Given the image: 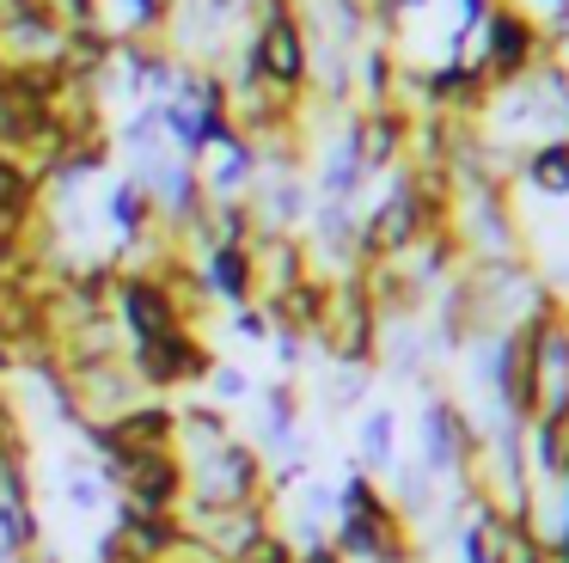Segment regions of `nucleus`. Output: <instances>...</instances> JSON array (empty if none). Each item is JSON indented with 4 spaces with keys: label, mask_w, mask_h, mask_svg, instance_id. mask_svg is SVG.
<instances>
[{
    "label": "nucleus",
    "mask_w": 569,
    "mask_h": 563,
    "mask_svg": "<svg viewBox=\"0 0 569 563\" xmlns=\"http://www.w3.org/2000/svg\"><path fill=\"white\" fill-rule=\"evenodd\" d=\"M50 7V0H0V37L13 31V24H26V19H38V12Z\"/></svg>",
    "instance_id": "28"
},
{
    "label": "nucleus",
    "mask_w": 569,
    "mask_h": 563,
    "mask_svg": "<svg viewBox=\"0 0 569 563\" xmlns=\"http://www.w3.org/2000/svg\"><path fill=\"white\" fill-rule=\"evenodd\" d=\"M99 477H104V490H111V502H129V508H141V514H178L190 496V465L178 460V447L99 460Z\"/></svg>",
    "instance_id": "5"
},
{
    "label": "nucleus",
    "mask_w": 569,
    "mask_h": 563,
    "mask_svg": "<svg viewBox=\"0 0 569 563\" xmlns=\"http://www.w3.org/2000/svg\"><path fill=\"white\" fill-rule=\"evenodd\" d=\"M361 184H368V171H361L356 154H349L343 129L325 135L319 141V171H312V196H319V203H356Z\"/></svg>",
    "instance_id": "18"
},
{
    "label": "nucleus",
    "mask_w": 569,
    "mask_h": 563,
    "mask_svg": "<svg viewBox=\"0 0 569 563\" xmlns=\"http://www.w3.org/2000/svg\"><path fill=\"white\" fill-rule=\"evenodd\" d=\"M246 56L276 92H295L307 98L312 92V31H307V12H282L270 24H251L246 37Z\"/></svg>",
    "instance_id": "7"
},
{
    "label": "nucleus",
    "mask_w": 569,
    "mask_h": 563,
    "mask_svg": "<svg viewBox=\"0 0 569 563\" xmlns=\"http://www.w3.org/2000/svg\"><path fill=\"white\" fill-rule=\"evenodd\" d=\"M343 141H349V154L361 159L368 178H386V171H398L410 154V110L405 105H349Z\"/></svg>",
    "instance_id": "10"
},
{
    "label": "nucleus",
    "mask_w": 569,
    "mask_h": 563,
    "mask_svg": "<svg viewBox=\"0 0 569 563\" xmlns=\"http://www.w3.org/2000/svg\"><path fill=\"white\" fill-rule=\"evenodd\" d=\"M417 441H422V472L435 477V484L459 490L471 477V465H478V447H483V428L471 423V411L453 398V392H435V398H422V416H417Z\"/></svg>",
    "instance_id": "3"
},
{
    "label": "nucleus",
    "mask_w": 569,
    "mask_h": 563,
    "mask_svg": "<svg viewBox=\"0 0 569 563\" xmlns=\"http://www.w3.org/2000/svg\"><path fill=\"white\" fill-rule=\"evenodd\" d=\"M209 398L221 404H246V398H258V386H251V374H239L233 362H214V374H209Z\"/></svg>",
    "instance_id": "25"
},
{
    "label": "nucleus",
    "mask_w": 569,
    "mask_h": 563,
    "mask_svg": "<svg viewBox=\"0 0 569 563\" xmlns=\"http://www.w3.org/2000/svg\"><path fill=\"white\" fill-rule=\"evenodd\" d=\"M104 215H111L117 239L136 245V239H148V233L160 227V196H153L141 178H123V184L111 190V203H104Z\"/></svg>",
    "instance_id": "21"
},
{
    "label": "nucleus",
    "mask_w": 569,
    "mask_h": 563,
    "mask_svg": "<svg viewBox=\"0 0 569 563\" xmlns=\"http://www.w3.org/2000/svg\"><path fill=\"white\" fill-rule=\"evenodd\" d=\"M43 196H50V178L31 159L0 154V220H13V227L43 220Z\"/></svg>",
    "instance_id": "15"
},
{
    "label": "nucleus",
    "mask_w": 569,
    "mask_h": 563,
    "mask_svg": "<svg viewBox=\"0 0 569 563\" xmlns=\"http://www.w3.org/2000/svg\"><path fill=\"white\" fill-rule=\"evenodd\" d=\"M380 313H373L368 288H361V269L331 282V313H325L319 337H312V355H325L331 367H373L380 362ZM380 374V367H373Z\"/></svg>",
    "instance_id": "2"
},
{
    "label": "nucleus",
    "mask_w": 569,
    "mask_h": 563,
    "mask_svg": "<svg viewBox=\"0 0 569 563\" xmlns=\"http://www.w3.org/2000/svg\"><path fill=\"white\" fill-rule=\"evenodd\" d=\"M398 73H405V56L368 37L356 49V105H398Z\"/></svg>",
    "instance_id": "19"
},
{
    "label": "nucleus",
    "mask_w": 569,
    "mask_h": 563,
    "mask_svg": "<svg viewBox=\"0 0 569 563\" xmlns=\"http://www.w3.org/2000/svg\"><path fill=\"white\" fill-rule=\"evenodd\" d=\"M239 428H233V411H221L214 398H190V404H178V460H202V453H214L221 441H233Z\"/></svg>",
    "instance_id": "16"
},
{
    "label": "nucleus",
    "mask_w": 569,
    "mask_h": 563,
    "mask_svg": "<svg viewBox=\"0 0 569 563\" xmlns=\"http://www.w3.org/2000/svg\"><path fill=\"white\" fill-rule=\"evenodd\" d=\"M7 563H62V557H56L50 545H38V551H26V557H7Z\"/></svg>",
    "instance_id": "30"
},
{
    "label": "nucleus",
    "mask_w": 569,
    "mask_h": 563,
    "mask_svg": "<svg viewBox=\"0 0 569 563\" xmlns=\"http://www.w3.org/2000/svg\"><path fill=\"white\" fill-rule=\"evenodd\" d=\"M227 330H233V337H246V343H270L276 337L270 313H263L258 300H251V306H227Z\"/></svg>",
    "instance_id": "26"
},
{
    "label": "nucleus",
    "mask_w": 569,
    "mask_h": 563,
    "mask_svg": "<svg viewBox=\"0 0 569 563\" xmlns=\"http://www.w3.org/2000/svg\"><path fill=\"white\" fill-rule=\"evenodd\" d=\"M270 349H276V362H282V374H288V379H295V374H300V367H307V355H312V343H307V337H300V330H276V337H270Z\"/></svg>",
    "instance_id": "27"
},
{
    "label": "nucleus",
    "mask_w": 569,
    "mask_h": 563,
    "mask_svg": "<svg viewBox=\"0 0 569 563\" xmlns=\"http://www.w3.org/2000/svg\"><path fill=\"white\" fill-rule=\"evenodd\" d=\"M19 374H26V349L0 337V386H7V379H19Z\"/></svg>",
    "instance_id": "29"
},
{
    "label": "nucleus",
    "mask_w": 569,
    "mask_h": 563,
    "mask_svg": "<svg viewBox=\"0 0 569 563\" xmlns=\"http://www.w3.org/2000/svg\"><path fill=\"white\" fill-rule=\"evenodd\" d=\"M251 257H258V288L263 294H282V288H295L300 276H312V257H307V239H300V233L258 227Z\"/></svg>",
    "instance_id": "14"
},
{
    "label": "nucleus",
    "mask_w": 569,
    "mask_h": 563,
    "mask_svg": "<svg viewBox=\"0 0 569 563\" xmlns=\"http://www.w3.org/2000/svg\"><path fill=\"white\" fill-rule=\"evenodd\" d=\"M356 465L373 477H386L398 465V411L392 404H368L356 423Z\"/></svg>",
    "instance_id": "20"
},
{
    "label": "nucleus",
    "mask_w": 569,
    "mask_h": 563,
    "mask_svg": "<svg viewBox=\"0 0 569 563\" xmlns=\"http://www.w3.org/2000/svg\"><path fill=\"white\" fill-rule=\"evenodd\" d=\"M545 19H569V0H545Z\"/></svg>",
    "instance_id": "31"
},
{
    "label": "nucleus",
    "mask_w": 569,
    "mask_h": 563,
    "mask_svg": "<svg viewBox=\"0 0 569 563\" xmlns=\"http://www.w3.org/2000/svg\"><path fill=\"white\" fill-rule=\"evenodd\" d=\"M295 551H300V545L282 533V526H263V533L251 539L246 551H233L227 563H295Z\"/></svg>",
    "instance_id": "24"
},
{
    "label": "nucleus",
    "mask_w": 569,
    "mask_h": 563,
    "mask_svg": "<svg viewBox=\"0 0 569 563\" xmlns=\"http://www.w3.org/2000/svg\"><path fill=\"white\" fill-rule=\"evenodd\" d=\"M368 392H373V367H331L325 362L312 398H319L325 416H343V411H368Z\"/></svg>",
    "instance_id": "23"
},
{
    "label": "nucleus",
    "mask_w": 569,
    "mask_h": 563,
    "mask_svg": "<svg viewBox=\"0 0 569 563\" xmlns=\"http://www.w3.org/2000/svg\"><path fill=\"white\" fill-rule=\"evenodd\" d=\"M111 318L123 325L129 343H148V337H166V330H184L190 313L184 300L172 294V282L153 276V269H123L117 282V300H111ZM197 330V325H190Z\"/></svg>",
    "instance_id": "8"
},
{
    "label": "nucleus",
    "mask_w": 569,
    "mask_h": 563,
    "mask_svg": "<svg viewBox=\"0 0 569 563\" xmlns=\"http://www.w3.org/2000/svg\"><path fill=\"white\" fill-rule=\"evenodd\" d=\"M190 502H214V508L270 502V460H263V447L251 435H233L214 453L190 460Z\"/></svg>",
    "instance_id": "6"
},
{
    "label": "nucleus",
    "mask_w": 569,
    "mask_h": 563,
    "mask_svg": "<svg viewBox=\"0 0 569 563\" xmlns=\"http://www.w3.org/2000/svg\"><path fill=\"white\" fill-rule=\"evenodd\" d=\"M197 269H202V282H209V294L221 306H251L263 294L251 245H209V251H197Z\"/></svg>",
    "instance_id": "13"
},
{
    "label": "nucleus",
    "mask_w": 569,
    "mask_h": 563,
    "mask_svg": "<svg viewBox=\"0 0 569 563\" xmlns=\"http://www.w3.org/2000/svg\"><path fill=\"white\" fill-rule=\"evenodd\" d=\"M539 539L527 521H515L508 508H496L490 496H478L459 521V563H515V551Z\"/></svg>",
    "instance_id": "11"
},
{
    "label": "nucleus",
    "mask_w": 569,
    "mask_h": 563,
    "mask_svg": "<svg viewBox=\"0 0 569 563\" xmlns=\"http://www.w3.org/2000/svg\"><path fill=\"white\" fill-rule=\"evenodd\" d=\"M515 184L539 196H569V135H551V141H532L515 166Z\"/></svg>",
    "instance_id": "22"
},
{
    "label": "nucleus",
    "mask_w": 569,
    "mask_h": 563,
    "mask_svg": "<svg viewBox=\"0 0 569 563\" xmlns=\"http://www.w3.org/2000/svg\"><path fill=\"white\" fill-rule=\"evenodd\" d=\"M251 208H258V227L300 233V227H307V215L319 208V196H312L307 171H263L258 190H251Z\"/></svg>",
    "instance_id": "12"
},
{
    "label": "nucleus",
    "mask_w": 569,
    "mask_h": 563,
    "mask_svg": "<svg viewBox=\"0 0 569 563\" xmlns=\"http://www.w3.org/2000/svg\"><path fill=\"white\" fill-rule=\"evenodd\" d=\"M422 233H429V227H422V215H417V203H410L405 178L392 171V184H386V190L361 208L356 251H361V264H398V257L422 239Z\"/></svg>",
    "instance_id": "9"
},
{
    "label": "nucleus",
    "mask_w": 569,
    "mask_h": 563,
    "mask_svg": "<svg viewBox=\"0 0 569 563\" xmlns=\"http://www.w3.org/2000/svg\"><path fill=\"white\" fill-rule=\"evenodd\" d=\"M197 171H202V190H209V196H251V190H258V178H263V159H258V147L239 135V141L214 147Z\"/></svg>",
    "instance_id": "17"
},
{
    "label": "nucleus",
    "mask_w": 569,
    "mask_h": 563,
    "mask_svg": "<svg viewBox=\"0 0 569 563\" xmlns=\"http://www.w3.org/2000/svg\"><path fill=\"white\" fill-rule=\"evenodd\" d=\"M221 355L202 343V330H166V337H148V343H129V374L141 379L148 398H172V392H202L214 374Z\"/></svg>",
    "instance_id": "4"
},
{
    "label": "nucleus",
    "mask_w": 569,
    "mask_h": 563,
    "mask_svg": "<svg viewBox=\"0 0 569 563\" xmlns=\"http://www.w3.org/2000/svg\"><path fill=\"white\" fill-rule=\"evenodd\" d=\"M466 56L478 61V73L490 80V92H502V86L539 73L557 49H551L545 19L532 7H520V0H490V19L478 24V37H471Z\"/></svg>",
    "instance_id": "1"
}]
</instances>
